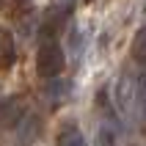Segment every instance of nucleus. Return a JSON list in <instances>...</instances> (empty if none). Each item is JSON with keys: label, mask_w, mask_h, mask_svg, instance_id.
Returning <instances> with one entry per match:
<instances>
[{"label": "nucleus", "mask_w": 146, "mask_h": 146, "mask_svg": "<svg viewBox=\"0 0 146 146\" xmlns=\"http://www.w3.org/2000/svg\"><path fill=\"white\" fill-rule=\"evenodd\" d=\"M66 66V52L58 41H41L36 47V74L41 80H55Z\"/></svg>", "instance_id": "nucleus-1"}, {"label": "nucleus", "mask_w": 146, "mask_h": 146, "mask_svg": "<svg viewBox=\"0 0 146 146\" xmlns=\"http://www.w3.org/2000/svg\"><path fill=\"white\" fill-rule=\"evenodd\" d=\"M72 11H74V3H52V6L44 8L41 22H39L41 41H58V36H61V33L66 31V25H69Z\"/></svg>", "instance_id": "nucleus-2"}, {"label": "nucleus", "mask_w": 146, "mask_h": 146, "mask_svg": "<svg viewBox=\"0 0 146 146\" xmlns=\"http://www.w3.org/2000/svg\"><path fill=\"white\" fill-rule=\"evenodd\" d=\"M116 102L121 108V113H127V116L138 108V74L121 72V77L116 83Z\"/></svg>", "instance_id": "nucleus-3"}, {"label": "nucleus", "mask_w": 146, "mask_h": 146, "mask_svg": "<svg viewBox=\"0 0 146 146\" xmlns=\"http://www.w3.org/2000/svg\"><path fill=\"white\" fill-rule=\"evenodd\" d=\"M25 116H28V110H25L22 99L17 97V94H8V97L0 102V127H3V130H17Z\"/></svg>", "instance_id": "nucleus-4"}, {"label": "nucleus", "mask_w": 146, "mask_h": 146, "mask_svg": "<svg viewBox=\"0 0 146 146\" xmlns=\"http://www.w3.org/2000/svg\"><path fill=\"white\" fill-rule=\"evenodd\" d=\"M14 64H17V41H14V33L3 28L0 31V69L8 72Z\"/></svg>", "instance_id": "nucleus-5"}, {"label": "nucleus", "mask_w": 146, "mask_h": 146, "mask_svg": "<svg viewBox=\"0 0 146 146\" xmlns=\"http://www.w3.org/2000/svg\"><path fill=\"white\" fill-rule=\"evenodd\" d=\"M39 130H41L39 116H36V113H28L22 121H19V127H17V141H19L22 146L36 143V138H39Z\"/></svg>", "instance_id": "nucleus-6"}, {"label": "nucleus", "mask_w": 146, "mask_h": 146, "mask_svg": "<svg viewBox=\"0 0 146 146\" xmlns=\"http://www.w3.org/2000/svg\"><path fill=\"white\" fill-rule=\"evenodd\" d=\"M55 146H86L83 130L77 127V121H64L61 130L55 135Z\"/></svg>", "instance_id": "nucleus-7"}, {"label": "nucleus", "mask_w": 146, "mask_h": 146, "mask_svg": "<svg viewBox=\"0 0 146 146\" xmlns=\"http://www.w3.org/2000/svg\"><path fill=\"white\" fill-rule=\"evenodd\" d=\"M69 94H72V83L69 80H50L47 86H41V97L47 102H52V105L64 102Z\"/></svg>", "instance_id": "nucleus-8"}, {"label": "nucleus", "mask_w": 146, "mask_h": 146, "mask_svg": "<svg viewBox=\"0 0 146 146\" xmlns=\"http://www.w3.org/2000/svg\"><path fill=\"white\" fill-rule=\"evenodd\" d=\"M130 55H132V61H135L141 69H146V25H143V28H138V33L132 36Z\"/></svg>", "instance_id": "nucleus-9"}, {"label": "nucleus", "mask_w": 146, "mask_h": 146, "mask_svg": "<svg viewBox=\"0 0 146 146\" xmlns=\"http://www.w3.org/2000/svg\"><path fill=\"white\" fill-rule=\"evenodd\" d=\"M135 113H138L141 130L146 132V72L138 74V108H135Z\"/></svg>", "instance_id": "nucleus-10"}, {"label": "nucleus", "mask_w": 146, "mask_h": 146, "mask_svg": "<svg viewBox=\"0 0 146 146\" xmlns=\"http://www.w3.org/2000/svg\"><path fill=\"white\" fill-rule=\"evenodd\" d=\"M94 146H119L116 143V132L108 127V124H102L97 130V138H94Z\"/></svg>", "instance_id": "nucleus-11"}]
</instances>
